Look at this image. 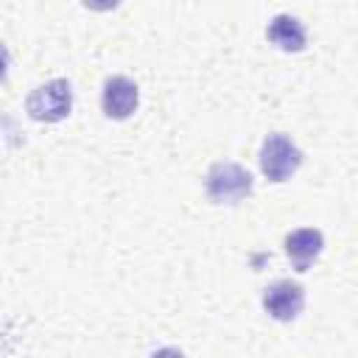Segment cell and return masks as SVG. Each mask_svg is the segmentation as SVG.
Returning <instances> with one entry per match:
<instances>
[{"mask_svg": "<svg viewBox=\"0 0 358 358\" xmlns=\"http://www.w3.org/2000/svg\"><path fill=\"white\" fill-rule=\"evenodd\" d=\"M204 187H207V196L215 204H238V201H243V199L252 196L255 179L238 162H215L207 171Z\"/></svg>", "mask_w": 358, "mask_h": 358, "instance_id": "obj_1", "label": "cell"}, {"mask_svg": "<svg viewBox=\"0 0 358 358\" xmlns=\"http://www.w3.org/2000/svg\"><path fill=\"white\" fill-rule=\"evenodd\" d=\"M73 109V87L64 78H53L39 84L25 98V112L39 123H56L64 120Z\"/></svg>", "mask_w": 358, "mask_h": 358, "instance_id": "obj_2", "label": "cell"}, {"mask_svg": "<svg viewBox=\"0 0 358 358\" xmlns=\"http://www.w3.org/2000/svg\"><path fill=\"white\" fill-rule=\"evenodd\" d=\"M302 165V151L285 134H268L260 145V171L268 182H285Z\"/></svg>", "mask_w": 358, "mask_h": 358, "instance_id": "obj_3", "label": "cell"}, {"mask_svg": "<svg viewBox=\"0 0 358 358\" xmlns=\"http://www.w3.org/2000/svg\"><path fill=\"white\" fill-rule=\"evenodd\" d=\"M263 308L277 322H291L305 308V288L291 280H277L263 291Z\"/></svg>", "mask_w": 358, "mask_h": 358, "instance_id": "obj_4", "label": "cell"}, {"mask_svg": "<svg viewBox=\"0 0 358 358\" xmlns=\"http://www.w3.org/2000/svg\"><path fill=\"white\" fill-rule=\"evenodd\" d=\"M137 101H140V92H137V84L131 78H126V76L106 78L103 92H101V106H103L106 117L126 120L137 109Z\"/></svg>", "mask_w": 358, "mask_h": 358, "instance_id": "obj_5", "label": "cell"}, {"mask_svg": "<svg viewBox=\"0 0 358 358\" xmlns=\"http://www.w3.org/2000/svg\"><path fill=\"white\" fill-rule=\"evenodd\" d=\"M322 249H324V238L313 227L294 229L285 238V255L291 257V263H294L296 271H308V266L322 255Z\"/></svg>", "mask_w": 358, "mask_h": 358, "instance_id": "obj_6", "label": "cell"}, {"mask_svg": "<svg viewBox=\"0 0 358 358\" xmlns=\"http://www.w3.org/2000/svg\"><path fill=\"white\" fill-rule=\"evenodd\" d=\"M266 36H268V42H274L280 50H285V53H299L302 48H305V42H308V34H305V25L296 20V17H291V14H277V17H271V22H268V28H266Z\"/></svg>", "mask_w": 358, "mask_h": 358, "instance_id": "obj_7", "label": "cell"}, {"mask_svg": "<svg viewBox=\"0 0 358 358\" xmlns=\"http://www.w3.org/2000/svg\"><path fill=\"white\" fill-rule=\"evenodd\" d=\"M151 358H185V352L176 350V347H162V350H157Z\"/></svg>", "mask_w": 358, "mask_h": 358, "instance_id": "obj_8", "label": "cell"}]
</instances>
